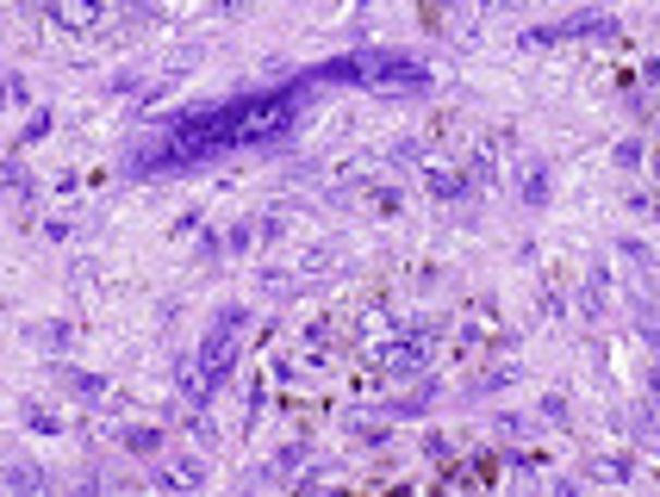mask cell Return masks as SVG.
I'll list each match as a JSON object with an SVG mask.
<instances>
[{
  "mask_svg": "<svg viewBox=\"0 0 660 497\" xmlns=\"http://www.w3.org/2000/svg\"><path fill=\"white\" fill-rule=\"evenodd\" d=\"M300 87L306 75L286 87H268V94H243V100H224V107H206L194 119H181L156 137L150 150L137 156V169L156 174V169H194V162H212L224 150H262L274 144L286 125H293V112H300Z\"/></svg>",
  "mask_w": 660,
  "mask_h": 497,
  "instance_id": "6da1fadb",
  "label": "cell"
},
{
  "mask_svg": "<svg viewBox=\"0 0 660 497\" xmlns=\"http://www.w3.org/2000/svg\"><path fill=\"white\" fill-rule=\"evenodd\" d=\"M50 13H57L63 25H94V20H100V7H94V0H50Z\"/></svg>",
  "mask_w": 660,
  "mask_h": 497,
  "instance_id": "7a4b0ae2",
  "label": "cell"
}]
</instances>
